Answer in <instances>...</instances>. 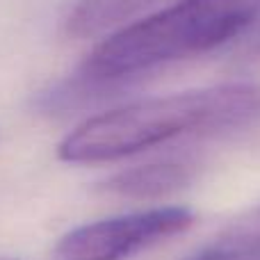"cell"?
<instances>
[{"instance_id": "obj_5", "label": "cell", "mask_w": 260, "mask_h": 260, "mask_svg": "<svg viewBox=\"0 0 260 260\" xmlns=\"http://www.w3.org/2000/svg\"><path fill=\"white\" fill-rule=\"evenodd\" d=\"M155 0H80L67 18V35L91 39L110 30H121Z\"/></svg>"}, {"instance_id": "obj_2", "label": "cell", "mask_w": 260, "mask_h": 260, "mask_svg": "<svg viewBox=\"0 0 260 260\" xmlns=\"http://www.w3.org/2000/svg\"><path fill=\"white\" fill-rule=\"evenodd\" d=\"M260 0H178L128 23L82 62L80 85L105 87L169 62L210 53L244 32Z\"/></svg>"}, {"instance_id": "obj_6", "label": "cell", "mask_w": 260, "mask_h": 260, "mask_svg": "<svg viewBox=\"0 0 260 260\" xmlns=\"http://www.w3.org/2000/svg\"><path fill=\"white\" fill-rule=\"evenodd\" d=\"M221 240L240 244V247H247V249H251V251L260 253V206L249 210L247 215H242L240 219H235L233 224L221 233Z\"/></svg>"}, {"instance_id": "obj_3", "label": "cell", "mask_w": 260, "mask_h": 260, "mask_svg": "<svg viewBox=\"0 0 260 260\" xmlns=\"http://www.w3.org/2000/svg\"><path fill=\"white\" fill-rule=\"evenodd\" d=\"M189 208L165 206L82 224L59 238L53 260H128L169 238L189 231Z\"/></svg>"}, {"instance_id": "obj_4", "label": "cell", "mask_w": 260, "mask_h": 260, "mask_svg": "<svg viewBox=\"0 0 260 260\" xmlns=\"http://www.w3.org/2000/svg\"><path fill=\"white\" fill-rule=\"evenodd\" d=\"M192 174L194 169L189 162L157 160L119 171V174L110 176L101 187H103V192L121 199L151 201V199H162L167 194L183 189L185 185H189Z\"/></svg>"}, {"instance_id": "obj_8", "label": "cell", "mask_w": 260, "mask_h": 260, "mask_svg": "<svg viewBox=\"0 0 260 260\" xmlns=\"http://www.w3.org/2000/svg\"><path fill=\"white\" fill-rule=\"evenodd\" d=\"M0 260H16V258H0Z\"/></svg>"}, {"instance_id": "obj_7", "label": "cell", "mask_w": 260, "mask_h": 260, "mask_svg": "<svg viewBox=\"0 0 260 260\" xmlns=\"http://www.w3.org/2000/svg\"><path fill=\"white\" fill-rule=\"evenodd\" d=\"M185 260H260L258 251H251L247 247H240V244L226 242V240H217L210 247L201 249L194 256H187Z\"/></svg>"}, {"instance_id": "obj_1", "label": "cell", "mask_w": 260, "mask_h": 260, "mask_svg": "<svg viewBox=\"0 0 260 260\" xmlns=\"http://www.w3.org/2000/svg\"><path fill=\"white\" fill-rule=\"evenodd\" d=\"M260 123V82H229L208 89L139 99L94 114L57 144L69 165L130 157L185 135H215Z\"/></svg>"}]
</instances>
